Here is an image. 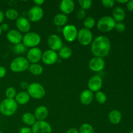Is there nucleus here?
Here are the masks:
<instances>
[{
	"label": "nucleus",
	"mask_w": 133,
	"mask_h": 133,
	"mask_svg": "<svg viewBox=\"0 0 133 133\" xmlns=\"http://www.w3.org/2000/svg\"><path fill=\"white\" fill-rule=\"evenodd\" d=\"M111 49V43L107 36L100 35L91 43V51L96 57L103 58L109 54Z\"/></svg>",
	"instance_id": "1"
},
{
	"label": "nucleus",
	"mask_w": 133,
	"mask_h": 133,
	"mask_svg": "<svg viewBox=\"0 0 133 133\" xmlns=\"http://www.w3.org/2000/svg\"><path fill=\"white\" fill-rule=\"evenodd\" d=\"M18 105L14 99H5L0 103V112L5 116H12L16 112Z\"/></svg>",
	"instance_id": "2"
},
{
	"label": "nucleus",
	"mask_w": 133,
	"mask_h": 133,
	"mask_svg": "<svg viewBox=\"0 0 133 133\" xmlns=\"http://www.w3.org/2000/svg\"><path fill=\"white\" fill-rule=\"evenodd\" d=\"M116 21L110 16H105L100 18L97 23V28L102 32H108L112 31L116 25Z\"/></svg>",
	"instance_id": "3"
},
{
	"label": "nucleus",
	"mask_w": 133,
	"mask_h": 133,
	"mask_svg": "<svg viewBox=\"0 0 133 133\" xmlns=\"http://www.w3.org/2000/svg\"><path fill=\"white\" fill-rule=\"evenodd\" d=\"M30 63L24 57H18L13 59L10 64V69L14 73L23 72L28 70Z\"/></svg>",
	"instance_id": "4"
},
{
	"label": "nucleus",
	"mask_w": 133,
	"mask_h": 133,
	"mask_svg": "<svg viewBox=\"0 0 133 133\" xmlns=\"http://www.w3.org/2000/svg\"><path fill=\"white\" fill-rule=\"evenodd\" d=\"M41 42V37L35 32H29L23 36L22 44L27 48H36Z\"/></svg>",
	"instance_id": "5"
},
{
	"label": "nucleus",
	"mask_w": 133,
	"mask_h": 133,
	"mask_svg": "<svg viewBox=\"0 0 133 133\" xmlns=\"http://www.w3.org/2000/svg\"><path fill=\"white\" fill-rule=\"evenodd\" d=\"M27 90L30 97L36 99H40L45 95V88L38 83H32L29 84Z\"/></svg>",
	"instance_id": "6"
},
{
	"label": "nucleus",
	"mask_w": 133,
	"mask_h": 133,
	"mask_svg": "<svg viewBox=\"0 0 133 133\" xmlns=\"http://www.w3.org/2000/svg\"><path fill=\"white\" fill-rule=\"evenodd\" d=\"M78 30L75 25H66L62 29V35L65 40L68 42H73L77 37Z\"/></svg>",
	"instance_id": "7"
},
{
	"label": "nucleus",
	"mask_w": 133,
	"mask_h": 133,
	"mask_svg": "<svg viewBox=\"0 0 133 133\" xmlns=\"http://www.w3.org/2000/svg\"><path fill=\"white\" fill-rule=\"evenodd\" d=\"M77 38L81 45H88L93 41V34L90 30L82 28L78 31Z\"/></svg>",
	"instance_id": "8"
},
{
	"label": "nucleus",
	"mask_w": 133,
	"mask_h": 133,
	"mask_svg": "<svg viewBox=\"0 0 133 133\" xmlns=\"http://www.w3.org/2000/svg\"><path fill=\"white\" fill-rule=\"evenodd\" d=\"M44 10L41 6H33L27 12V19L30 22H39L44 16Z\"/></svg>",
	"instance_id": "9"
},
{
	"label": "nucleus",
	"mask_w": 133,
	"mask_h": 133,
	"mask_svg": "<svg viewBox=\"0 0 133 133\" xmlns=\"http://www.w3.org/2000/svg\"><path fill=\"white\" fill-rule=\"evenodd\" d=\"M31 129L32 133H52L51 126L45 120L36 121Z\"/></svg>",
	"instance_id": "10"
},
{
	"label": "nucleus",
	"mask_w": 133,
	"mask_h": 133,
	"mask_svg": "<svg viewBox=\"0 0 133 133\" xmlns=\"http://www.w3.org/2000/svg\"><path fill=\"white\" fill-rule=\"evenodd\" d=\"M48 45L51 50L58 51L63 47V42L61 38L58 35L53 34L48 37Z\"/></svg>",
	"instance_id": "11"
},
{
	"label": "nucleus",
	"mask_w": 133,
	"mask_h": 133,
	"mask_svg": "<svg viewBox=\"0 0 133 133\" xmlns=\"http://www.w3.org/2000/svg\"><path fill=\"white\" fill-rule=\"evenodd\" d=\"M58 56L57 52L51 49H48L42 53L41 60L42 61L43 63L49 66L55 64L58 61Z\"/></svg>",
	"instance_id": "12"
},
{
	"label": "nucleus",
	"mask_w": 133,
	"mask_h": 133,
	"mask_svg": "<svg viewBox=\"0 0 133 133\" xmlns=\"http://www.w3.org/2000/svg\"><path fill=\"white\" fill-rule=\"evenodd\" d=\"M103 87V79L99 75H93L90 78L88 82V90L92 92L100 91Z\"/></svg>",
	"instance_id": "13"
},
{
	"label": "nucleus",
	"mask_w": 133,
	"mask_h": 133,
	"mask_svg": "<svg viewBox=\"0 0 133 133\" xmlns=\"http://www.w3.org/2000/svg\"><path fill=\"white\" fill-rule=\"evenodd\" d=\"M42 52L40 48H31L27 52V59L29 63L36 64L40 61L42 59Z\"/></svg>",
	"instance_id": "14"
},
{
	"label": "nucleus",
	"mask_w": 133,
	"mask_h": 133,
	"mask_svg": "<svg viewBox=\"0 0 133 133\" xmlns=\"http://www.w3.org/2000/svg\"><path fill=\"white\" fill-rule=\"evenodd\" d=\"M88 66H89V68L90 69V70L95 71V72L101 71L105 68V61L102 58L95 57L91 58L90 61H89Z\"/></svg>",
	"instance_id": "15"
},
{
	"label": "nucleus",
	"mask_w": 133,
	"mask_h": 133,
	"mask_svg": "<svg viewBox=\"0 0 133 133\" xmlns=\"http://www.w3.org/2000/svg\"><path fill=\"white\" fill-rule=\"evenodd\" d=\"M16 25L18 28V31L22 33H27L31 30V22L27 18L24 16H20L16 21Z\"/></svg>",
	"instance_id": "16"
},
{
	"label": "nucleus",
	"mask_w": 133,
	"mask_h": 133,
	"mask_svg": "<svg viewBox=\"0 0 133 133\" xmlns=\"http://www.w3.org/2000/svg\"><path fill=\"white\" fill-rule=\"evenodd\" d=\"M6 38L9 42L14 45H16L22 42L23 35L18 30L12 29L8 31L6 33Z\"/></svg>",
	"instance_id": "17"
},
{
	"label": "nucleus",
	"mask_w": 133,
	"mask_h": 133,
	"mask_svg": "<svg viewBox=\"0 0 133 133\" xmlns=\"http://www.w3.org/2000/svg\"><path fill=\"white\" fill-rule=\"evenodd\" d=\"M59 9L62 14H70L75 9V3L73 0H62L60 3Z\"/></svg>",
	"instance_id": "18"
},
{
	"label": "nucleus",
	"mask_w": 133,
	"mask_h": 133,
	"mask_svg": "<svg viewBox=\"0 0 133 133\" xmlns=\"http://www.w3.org/2000/svg\"><path fill=\"white\" fill-rule=\"evenodd\" d=\"M80 102L83 105H89L94 100L93 92L90 90H84L80 94Z\"/></svg>",
	"instance_id": "19"
},
{
	"label": "nucleus",
	"mask_w": 133,
	"mask_h": 133,
	"mask_svg": "<svg viewBox=\"0 0 133 133\" xmlns=\"http://www.w3.org/2000/svg\"><path fill=\"white\" fill-rule=\"evenodd\" d=\"M49 111L46 107L45 106H39L35 109L34 116L36 118V121H44L45 118L48 117Z\"/></svg>",
	"instance_id": "20"
},
{
	"label": "nucleus",
	"mask_w": 133,
	"mask_h": 133,
	"mask_svg": "<svg viewBox=\"0 0 133 133\" xmlns=\"http://www.w3.org/2000/svg\"><path fill=\"white\" fill-rule=\"evenodd\" d=\"M30 98H31V97L27 93V92L22 91V92L17 93L14 99H15L16 102L17 103L18 105H24L28 103L29 101H30Z\"/></svg>",
	"instance_id": "21"
},
{
	"label": "nucleus",
	"mask_w": 133,
	"mask_h": 133,
	"mask_svg": "<svg viewBox=\"0 0 133 133\" xmlns=\"http://www.w3.org/2000/svg\"><path fill=\"white\" fill-rule=\"evenodd\" d=\"M112 17L116 21V22H122L125 18V12L123 8L120 6H116L113 10Z\"/></svg>",
	"instance_id": "22"
},
{
	"label": "nucleus",
	"mask_w": 133,
	"mask_h": 133,
	"mask_svg": "<svg viewBox=\"0 0 133 133\" xmlns=\"http://www.w3.org/2000/svg\"><path fill=\"white\" fill-rule=\"evenodd\" d=\"M68 22V17L62 13L56 14L53 18V23L58 27H64Z\"/></svg>",
	"instance_id": "23"
},
{
	"label": "nucleus",
	"mask_w": 133,
	"mask_h": 133,
	"mask_svg": "<svg viewBox=\"0 0 133 133\" xmlns=\"http://www.w3.org/2000/svg\"><path fill=\"white\" fill-rule=\"evenodd\" d=\"M122 113L118 110H112L109 112V119L111 123L114 125H117L120 123L122 120Z\"/></svg>",
	"instance_id": "24"
},
{
	"label": "nucleus",
	"mask_w": 133,
	"mask_h": 133,
	"mask_svg": "<svg viewBox=\"0 0 133 133\" xmlns=\"http://www.w3.org/2000/svg\"><path fill=\"white\" fill-rule=\"evenodd\" d=\"M22 121L25 125L28 126H32L36 122L34 114L31 112L24 113L22 116Z\"/></svg>",
	"instance_id": "25"
},
{
	"label": "nucleus",
	"mask_w": 133,
	"mask_h": 133,
	"mask_svg": "<svg viewBox=\"0 0 133 133\" xmlns=\"http://www.w3.org/2000/svg\"><path fill=\"white\" fill-rule=\"evenodd\" d=\"M71 55H72V50L69 47L63 46L58 51V56L62 59H68Z\"/></svg>",
	"instance_id": "26"
},
{
	"label": "nucleus",
	"mask_w": 133,
	"mask_h": 133,
	"mask_svg": "<svg viewBox=\"0 0 133 133\" xmlns=\"http://www.w3.org/2000/svg\"><path fill=\"white\" fill-rule=\"evenodd\" d=\"M28 70L34 75H41L43 73V71H44L42 66L38 63L31 64H30Z\"/></svg>",
	"instance_id": "27"
},
{
	"label": "nucleus",
	"mask_w": 133,
	"mask_h": 133,
	"mask_svg": "<svg viewBox=\"0 0 133 133\" xmlns=\"http://www.w3.org/2000/svg\"><path fill=\"white\" fill-rule=\"evenodd\" d=\"M5 16L10 20H16L19 18V14L16 9H9L5 12Z\"/></svg>",
	"instance_id": "28"
},
{
	"label": "nucleus",
	"mask_w": 133,
	"mask_h": 133,
	"mask_svg": "<svg viewBox=\"0 0 133 133\" xmlns=\"http://www.w3.org/2000/svg\"><path fill=\"white\" fill-rule=\"evenodd\" d=\"M83 25L84 26V28L90 30L93 28L96 25V20L94 18L91 16L86 17L85 19L83 20Z\"/></svg>",
	"instance_id": "29"
},
{
	"label": "nucleus",
	"mask_w": 133,
	"mask_h": 133,
	"mask_svg": "<svg viewBox=\"0 0 133 133\" xmlns=\"http://www.w3.org/2000/svg\"><path fill=\"white\" fill-rule=\"evenodd\" d=\"M13 51H14V53L17 55H23L27 52V48L22 42L16 44V45H14V48H13Z\"/></svg>",
	"instance_id": "30"
},
{
	"label": "nucleus",
	"mask_w": 133,
	"mask_h": 133,
	"mask_svg": "<svg viewBox=\"0 0 133 133\" xmlns=\"http://www.w3.org/2000/svg\"><path fill=\"white\" fill-rule=\"evenodd\" d=\"M79 133H95L93 127L90 124L84 123L80 126L79 130Z\"/></svg>",
	"instance_id": "31"
},
{
	"label": "nucleus",
	"mask_w": 133,
	"mask_h": 133,
	"mask_svg": "<svg viewBox=\"0 0 133 133\" xmlns=\"http://www.w3.org/2000/svg\"><path fill=\"white\" fill-rule=\"evenodd\" d=\"M95 98H96L97 102L99 103V104H101V105L105 103L107 101V99L106 94L103 92H101V91H99V92H96Z\"/></svg>",
	"instance_id": "32"
},
{
	"label": "nucleus",
	"mask_w": 133,
	"mask_h": 133,
	"mask_svg": "<svg viewBox=\"0 0 133 133\" xmlns=\"http://www.w3.org/2000/svg\"><path fill=\"white\" fill-rule=\"evenodd\" d=\"M16 94V90L14 87H9L5 90V96L7 99H14Z\"/></svg>",
	"instance_id": "33"
},
{
	"label": "nucleus",
	"mask_w": 133,
	"mask_h": 133,
	"mask_svg": "<svg viewBox=\"0 0 133 133\" xmlns=\"http://www.w3.org/2000/svg\"><path fill=\"white\" fill-rule=\"evenodd\" d=\"M78 2L81 8L84 10L89 9L92 5V1L91 0H79Z\"/></svg>",
	"instance_id": "34"
},
{
	"label": "nucleus",
	"mask_w": 133,
	"mask_h": 133,
	"mask_svg": "<svg viewBox=\"0 0 133 133\" xmlns=\"http://www.w3.org/2000/svg\"><path fill=\"white\" fill-rule=\"evenodd\" d=\"M86 16H87L86 10H83V9H80L77 11L76 17L79 20H84L86 18Z\"/></svg>",
	"instance_id": "35"
},
{
	"label": "nucleus",
	"mask_w": 133,
	"mask_h": 133,
	"mask_svg": "<svg viewBox=\"0 0 133 133\" xmlns=\"http://www.w3.org/2000/svg\"><path fill=\"white\" fill-rule=\"evenodd\" d=\"M101 3L105 8L111 9L114 6L115 1L114 0H103V1H101Z\"/></svg>",
	"instance_id": "36"
},
{
	"label": "nucleus",
	"mask_w": 133,
	"mask_h": 133,
	"mask_svg": "<svg viewBox=\"0 0 133 133\" xmlns=\"http://www.w3.org/2000/svg\"><path fill=\"white\" fill-rule=\"evenodd\" d=\"M116 31H118V32H124L125 30V25L124 23H123L122 22H118V23H116L115 27H114Z\"/></svg>",
	"instance_id": "37"
},
{
	"label": "nucleus",
	"mask_w": 133,
	"mask_h": 133,
	"mask_svg": "<svg viewBox=\"0 0 133 133\" xmlns=\"http://www.w3.org/2000/svg\"><path fill=\"white\" fill-rule=\"evenodd\" d=\"M6 70L5 67L3 66H0V79H2L6 75Z\"/></svg>",
	"instance_id": "38"
},
{
	"label": "nucleus",
	"mask_w": 133,
	"mask_h": 133,
	"mask_svg": "<svg viewBox=\"0 0 133 133\" xmlns=\"http://www.w3.org/2000/svg\"><path fill=\"white\" fill-rule=\"evenodd\" d=\"M19 133H32V129L29 127H24L21 128L19 130Z\"/></svg>",
	"instance_id": "39"
},
{
	"label": "nucleus",
	"mask_w": 133,
	"mask_h": 133,
	"mask_svg": "<svg viewBox=\"0 0 133 133\" xmlns=\"http://www.w3.org/2000/svg\"><path fill=\"white\" fill-rule=\"evenodd\" d=\"M127 9L129 11L133 12V0H131V1H128L127 3Z\"/></svg>",
	"instance_id": "40"
},
{
	"label": "nucleus",
	"mask_w": 133,
	"mask_h": 133,
	"mask_svg": "<svg viewBox=\"0 0 133 133\" xmlns=\"http://www.w3.org/2000/svg\"><path fill=\"white\" fill-rule=\"evenodd\" d=\"M29 86V84L28 82L27 81H22V83H20V87L22 88V89L23 90H27Z\"/></svg>",
	"instance_id": "41"
},
{
	"label": "nucleus",
	"mask_w": 133,
	"mask_h": 133,
	"mask_svg": "<svg viewBox=\"0 0 133 133\" xmlns=\"http://www.w3.org/2000/svg\"><path fill=\"white\" fill-rule=\"evenodd\" d=\"M1 25V29L2 32L3 31H9V24H7V23H2L1 25Z\"/></svg>",
	"instance_id": "42"
},
{
	"label": "nucleus",
	"mask_w": 133,
	"mask_h": 133,
	"mask_svg": "<svg viewBox=\"0 0 133 133\" xmlns=\"http://www.w3.org/2000/svg\"><path fill=\"white\" fill-rule=\"evenodd\" d=\"M33 2H34V3L36 5V6H40L42 5H43V4L44 3V2H45V1H44V0H34Z\"/></svg>",
	"instance_id": "43"
},
{
	"label": "nucleus",
	"mask_w": 133,
	"mask_h": 133,
	"mask_svg": "<svg viewBox=\"0 0 133 133\" xmlns=\"http://www.w3.org/2000/svg\"><path fill=\"white\" fill-rule=\"evenodd\" d=\"M66 133H79V130L75 128H70L66 131Z\"/></svg>",
	"instance_id": "44"
},
{
	"label": "nucleus",
	"mask_w": 133,
	"mask_h": 133,
	"mask_svg": "<svg viewBox=\"0 0 133 133\" xmlns=\"http://www.w3.org/2000/svg\"><path fill=\"white\" fill-rule=\"evenodd\" d=\"M4 18H5V14H4L2 10H0V23L3 22Z\"/></svg>",
	"instance_id": "45"
},
{
	"label": "nucleus",
	"mask_w": 133,
	"mask_h": 133,
	"mask_svg": "<svg viewBox=\"0 0 133 133\" xmlns=\"http://www.w3.org/2000/svg\"><path fill=\"white\" fill-rule=\"evenodd\" d=\"M116 2L119 3H127L128 2V0H117Z\"/></svg>",
	"instance_id": "46"
},
{
	"label": "nucleus",
	"mask_w": 133,
	"mask_h": 133,
	"mask_svg": "<svg viewBox=\"0 0 133 133\" xmlns=\"http://www.w3.org/2000/svg\"><path fill=\"white\" fill-rule=\"evenodd\" d=\"M1 33H2V31H1V25H0V36H1Z\"/></svg>",
	"instance_id": "47"
},
{
	"label": "nucleus",
	"mask_w": 133,
	"mask_h": 133,
	"mask_svg": "<svg viewBox=\"0 0 133 133\" xmlns=\"http://www.w3.org/2000/svg\"><path fill=\"white\" fill-rule=\"evenodd\" d=\"M129 133H133V130H131V131L129 132Z\"/></svg>",
	"instance_id": "48"
},
{
	"label": "nucleus",
	"mask_w": 133,
	"mask_h": 133,
	"mask_svg": "<svg viewBox=\"0 0 133 133\" xmlns=\"http://www.w3.org/2000/svg\"><path fill=\"white\" fill-rule=\"evenodd\" d=\"M0 133H3V132L2 131H0Z\"/></svg>",
	"instance_id": "49"
}]
</instances>
